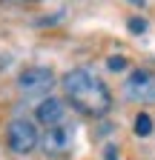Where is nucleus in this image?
Listing matches in <instances>:
<instances>
[{
	"mask_svg": "<svg viewBox=\"0 0 155 160\" xmlns=\"http://www.w3.org/2000/svg\"><path fill=\"white\" fill-rule=\"evenodd\" d=\"M63 92L72 100V106L81 114H89V117H101L112 106V94H109L106 83L98 80L86 69H72L63 77Z\"/></svg>",
	"mask_w": 155,
	"mask_h": 160,
	"instance_id": "f257e3e1",
	"label": "nucleus"
},
{
	"mask_svg": "<svg viewBox=\"0 0 155 160\" xmlns=\"http://www.w3.org/2000/svg\"><path fill=\"white\" fill-rule=\"evenodd\" d=\"M6 143L14 154H29L37 146V129L29 120H12L6 129Z\"/></svg>",
	"mask_w": 155,
	"mask_h": 160,
	"instance_id": "f03ea898",
	"label": "nucleus"
},
{
	"mask_svg": "<svg viewBox=\"0 0 155 160\" xmlns=\"http://www.w3.org/2000/svg\"><path fill=\"white\" fill-rule=\"evenodd\" d=\"M124 94L135 103H155V74L152 72H132L124 83Z\"/></svg>",
	"mask_w": 155,
	"mask_h": 160,
	"instance_id": "7ed1b4c3",
	"label": "nucleus"
},
{
	"mask_svg": "<svg viewBox=\"0 0 155 160\" xmlns=\"http://www.w3.org/2000/svg\"><path fill=\"white\" fill-rule=\"evenodd\" d=\"M55 86V74L46 66H29L17 74V89L26 94H43Z\"/></svg>",
	"mask_w": 155,
	"mask_h": 160,
	"instance_id": "20e7f679",
	"label": "nucleus"
},
{
	"mask_svg": "<svg viewBox=\"0 0 155 160\" xmlns=\"http://www.w3.org/2000/svg\"><path fill=\"white\" fill-rule=\"evenodd\" d=\"M72 137H75V129L69 126V123H57V126H49L46 129V134H43V152L46 154H63V152H69V146H72Z\"/></svg>",
	"mask_w": 155,
	"mask_h": 160,
	"instance_id": "39448f33",
	"label": "nucleus"
},
{
	"mask_svg": "<svg viewBox=\"0 0 155 160\" xmlns=\"http://www.w3.org/2000/svg\"><path fill=\"white\" fill-rule=\"evenodd\" d=\"M63 112H66L63 100H57V97H46L43 103L35 109V117L40 120V123H46V126H57V123H63Z\"/></svg>",
	"mask_w": 155,
	"mask_h": 160,
	"instance_id": "423d86ee",
	"label": "nucleus"
},
{
	"mask_svg": "<svg viewBox=\"0 0 155 160\" xmlns=\"http://www.w3.org/2000/svg\"><path fill=\"white\" fill-rule=\"evenodd\" d=\"M135 134H138V137L152 134V117L149 114H138V117H135Z\"/></svg>",
	"mask_w": 155,
	"mask_h": 160,
	"instance_id": "0eeeda50",
	"label": "nucleus"
},
{
	"mask_svg": "<svg viewBox=\"0 0 155 160\" xmlns=\"http://www.w3.org/2000/svg\"><path fill=\"white\" fill-rule=\"evenodd\" d=\"M129 32L132 34H144L147 32V20L144 17H129Z\"/></svg>",
	"mask_w": 155,
	"mask_h": 160,
	"instance_id": "6e6552de",
	"label": "nucleus"
},
{
	"mask_svg": "<svg viewBox=\"0 0 155 160\" xmlns=\"http://www.w3.org/2000/svg\"><path fill=\"white\" fill-rule=\"evenodd\" d=\"M106 66H109L112 72H121V69L126 66V60H124V57H109V63H106Z\"/></svg>",
	"mask_w": 155,
	"mask_h": 160,
	"instance_id": "1a4fd4ad",
	"label": "nucleus"
},
{
	"mask_svg": "<svg viewBox=\"0 0 155 160\" xmlns=\"http://www.w3.org/2000/svg\"><path fill=\"white\" fill-rule=\"evenodd\" d=\"M106 160H115V149H109V152H106Z\"/></svg>",
	"mask_w": 155,
	"mask_h": 160,
	"instance_id": "9d476101",
	"label": "nucleus"
},
{
	"mask_svg": "<svg viewBox=\"0 0 155 160\" xmlns=\"http://www.w3.org/2000/svg\"><path fill=\"white\" fill-rule=\"evenodd\" d=\"M132 3H138V6H144V0H132Z\"/></svg>",
	"mask_w": 155,
	"mask_h": 160,
	"instance_id": "9b49d317",
	"label": "nucleus"
}]
</instances>
